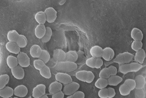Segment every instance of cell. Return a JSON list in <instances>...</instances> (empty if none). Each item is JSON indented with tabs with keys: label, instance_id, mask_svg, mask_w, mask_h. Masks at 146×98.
Instances as JSON below:
<instances>
[{
	"label": "cell",
	"instance_id": "cell-1",
	"mask_svg": "<svg viewBox=\"0 0 146 98\" xmlns=\"http://www.w3.org/2000/svg\"><path fill=\"white\" fill-rule=\"evenodd\" d=\"M77 68L78 66L76 63L66 61L57 62L54 66L55 70L63 72L74 71Z\"/></svg>",
	"mask_w": 146,
	"mask_h": 98
},
{
	"label": "cell",
	"instance_id": "cell-2",
	"mask_svg": "<svg viewBox=\"0 0 146 98\" xmlns=\"http://www.w3.org/2000/svg\"><path fill=\"white\" fill-rule=\"evenodd\" d=\"M143 67L142 65L137 62H132L120 65L119 67V72L125 75L132 72H137L139 71Z\"/></svg>",
	"mask_w": 146,
	"mask_h": 98
},
{
	"label": "cell",
	"instance_id": "cell-3",
	"mask_svg": "<svg viewBox=\"0 0 146 98\" xmlns=\"http://www.w3.org/2000/svg\"><path fill=\"white\" fill-rule=\"evenodd\" d=\"M133 57L132 54L128 52L120 53L108 65L112 63L117 64L119 65L129 63L133 60Z\"/></svg>",
	"mask_w": 146,
	"mask_h": 98
},
{
	"label": "cell",
	"instance_id": "cell-4",
	"mask_svg": "<svg viewBox=\"0 0 146 98\" xmlns=\"http://www.w3.org/2000/svg\"><path fill=\"white\" fill-rule=\"evenodd\" d=\"M80 87V85L78 83L72 81L65 85L63 92L64 95L69 96L78 91Z\"/></svg>",
	"mask_w": 146,
	"mask_h": 98
},
{
	"label": "cell",
	"instance_id": "cell-5",
	"mask_svg": "<svg viewBox=\"0 0 146 98\" xmlns=\"http://www.w3.org/2000/svg\"><path fill=\"white\" fill-rule=\"evenodd\" d=\"M18 64L22 68H27L30 64V59L28 55L23 52H20L17 57Z\"/></svg>",
	"mask_w": 146,
	"mask_h": 98
},
{
	"label": "cell",
	"instance_id": "cell-6",
	"mask_svg": "<svg viewBox=\"0 0 146 98\" xmlns=\"http://www.w3.org/2000/svg\"><path fill=\"white\" fill-rule=\"evenodd\" d=\"M44 12L46 16V21L50 23L55 21L57 18V12L54 8L50 7L46 8Z\"/></svg>",
	"mask_w": 146,
	"mask_h": 98
},
{
	"label": "cell",
	"instance_id": "cell-7",
	"mask_svg": "<svg viewBox=\"0 0 146 98\" xmlns=\"http://www.w3.org/2000/svg\"><path fill=\"white\" fill-rule=\"evenodd\" d=\"M55 78L57 81L66 85L72 81L71 76L63 72H58L55 75Z\"/></svg>",
	"mask_w": 146,
	"mask_h": 98
},
{
	"label": "cell",
	"instance_id": "cell-8",
	"mask_svg": "<svg viewBox=\"0 0 146 98\" xmlns=\"http://www.w3.org/2000/svg\"><path fill=\"white\" fill-rule=\"evenodd\" d=\"M46 87L43 84H39L33 89L32 96L34 98H39L45 95Z\"/></svg>",
	"mask_w": 146,
	"mask_h": 98
},
{
	"label": "cell",
	"instance_id": "cell-9",
	"mask_svg": "<svg viewBox=\"0 0 146 98\" xmlns=\"http://www.w3.org/2000/svg\"><path fill=\"white\" fill-rule=\"evenodd\" d=\"M115 55L114 51L111 48L107 47L103 50L102 57L107 62H110L114 58Z\"/></svg>",
	"mask_w": 146,
	"mask_h": 98
},
{
	"label": "cell",
	"instance_id": "cell-10",
	"mask_svg": "<svg viewBox=\"0 0 146 98\" xmlns=\"http://www.w3.org/2000/svg\"><path fill=\"white\" fill-rule=\"evenodd\" d=\"M14 94L16 96L20 97H26L28 93V90L25 85H21L18 86L14 90Z\"/></svg>",
	"mask_w": 146,
	"mask_h": 98
},
{
	"label": "cell",
	"instance_id": "cell-11",
	"mask_svg": "<svg viewBox=\"0 0 146 98\" xmlns=\"http://www.w3.org/2000/svg\"><path fill=\"white\" fill-rule=\"evenodd\" d=\"M11 71L12 75L17 79L22 80L25 76V72L23 69L19 65L11 69Z\"/></svg>",
	"mask_w": 146,
	"mask_h": 98
},
{
	"label": "cell",
	"instance_id": "cell-12",
	"mask_svg": "<svg viewBox=\"0 0 146 98\" xmlns=\"http://www.w3.org/2000/svg\"><path fill=\"white\" fill-rule=\"evenodd\" d=\"M53 57L57 62H62L65 60L66 53L61 49H57L54 51Z\"/></svg>",
	"mask_w": 146,
	"mask_h": 98
},
{
	"label": "cell",
	"instance_id": "cell-13",
	"mask_svg": "<svg viewBox=\"0 0 146 98\" xmlns=\"http://www.w3.org/2000/svg\"><path fill=\"white\" fill-rule=\"evenodd\" d=\"M7 50L9 53L15 54H18L21 51V48L15 42L9 41L5 45Z\"/></svg>",
	"mask_w": 146,
	"mask_h": 98
},
{
	"label": "cell",
	"instance_id": "cell-14",
	"mask_svg": "<svg viewBox=\"0 0 146 98\" xmlns=\"http://www.w3.org/2000/svg\"><path fill=\"white\" fill-rule=\"evenodd\" d=\"M131 36L133 41H142L143 37V35L142 31L139 29L133 28L131 32Z\"/></svg>",
	"mask_w": 146,
	"mask_h": 98
},
{
	"label": "cell",
	"instance_id": "cell-15",
	"mask_svg": "<svg viewBox=\"0 0 146 98\" xmlns=\"http://www.w3.org/2000/svg\"><path fill=\"white\" fill-rule=\"evenodd\" d=\"M62 87V85L61 83L57 81L53 82L50 84L48 87V92L52 95L61 91Z\"/></svg>",
	"mask_w": 146,
	"mask_h": 98
},
{
	"label": "cell",
	"instance_id": "cell-16",
	"mask_svg": "<svg viewBox=\"0 0 146 98\" xmlns=\"http://www.w3.org/2000/svg\"><path fill=\"white\" fill-rule=\"evenodd\" d=\"M103 50L101 47L97 45H94L91 48L90 53L92 57L95 58H101Z\"/></svg>",
	"mask_w": 146,
	"mask_h": 98
},
{
	"label": "cell",
	"instance_id": "cell-17",
	"mask_svg": "<svg viewBox=\"0 0 146 98\" xmlns=\"http://www.w3.org/2000/svg\"><path fill=\"white\" fill-rule=\"evenodd\" d=\"M46 31V27L44 24H38L35 29V34L36 37L40 39H42Z\"/></svg>",
	"mask_w": 146,
	"mask_h": 98
},
{
	"label": "cell",
	"instance_id": "cell-18",
	"mask_svg": "<svg viewBox=\"0 0 146 98\" xmlns=\"http://www.w3.org/2000/svg\"><path fill=\"white\" fill-rule=\"evenodd\" d=\"M42 50L38 45L34 44L30 48V54L33 58H39L42 53Z\"/></svg>",
	"mask_w": 146,
	"mask_h": 98
},
{
	"label": "cell",
	"instance_id": "cell-19",
	"mask_svg": "<svg viewBox=\"0 0 146 98\" xmlns=\"http://www.w3.org/2000/svg\"><path fill=\"white\" fill-rule=\"evenodd\" d=\"M134 60L136 62L141 64H143L146 57L145 51L143 49L136 52L134 57Z\"/></svg>",
	"mask_w": 146,
	"mask_h": 98
},
{
	"label": "cell",
	"instance_id": "cell-20",
	"mask_svg": "<svg viewBox=\"0 0 146 98\" xmlns=\"http://www.w3.org/2000/svg\"><path fill=\"white\" fill-rule=\"evenodd\" d=\"M136 84V89H142L145 87L146 80L145 77L141 75L137 76L134 80Z\"/></svg>",
	"mask_w": 146,
	"mask_h": 98
},
{
	"label": "cell",
	"instance_id": "cell-21",
	"mask_svg": "<svg viewBox=\"0 0 146 98\" xmlns=\"http://www.w3.org/2000/svg\"><path fill=\"white\" fill-rule=\"evenodd\" d=\"M14 94V89L9 87H5L0 90V96L3 98H9Z\"/></svg>",
	"mask_w": 146,
	"mask_h": 98
},
{
	"label": "cell",
	"instance_id": "cell-22",
	"mask_svg": "<svg viewBox=\"0 0 146 98\" xmlns=\"http://www.w3.org/2000/svg\"><path fill=\"white\" fill-rule=\"evenodd\" d=\"M108 85L110 86H116L122 82L123 79L121 77L115 75L111 76L107 79Z\"/></svg>",
	"mask_w": 146,
	"mask_h": 98
},
{
	"label": "cell",
	"instance_id": "cell-23",
	"mask_svg": "<svg viewBox=\"0 0 146 98\" xmlns=\"http://www.w3.org/2000/svg\"><path fill=\"white\" fill-rule=\"evenodd\" d=\"M78 56L77 52L74 51H70L66 53L65 61L75 63L77 61Z\"/></svg>",
	"mask_w": 146,
	"mask_h": 98
},
{
	"label": "cell",
	"instance_id": "cell-24",
	"mask_svg": "<svg viewBox=\"0 0 146 98\" xmlns=\"http://www.w3.org/2000/svg\"><path fill=\"white\" fill-rule=\"evenodd\" d=\"M35 19L38 24H44L46 21V18L44 12L43 11H38L35 15Z\"/></svg>",
	"mask_w": 146,
	"mask_h": 98
},
{
	"label": "cell",
	"instance_id": "cell-25",
	"mask_svg": "<svg viewBox=\"0 0 146 98\" xmlns=\"http://www.w3.org/2000/svg\"><path fill=\"white\" fill-rule=\"evenodd\" d=\"M6 62L7 66L11 69L15 68L18 64L17 58L12 55L7 57Z\"/></svg>",
	"mask_w": 146,
	"mask_h": 98
},
{
	"label": "cell",
	"instance_id": "cell-26",
	"mask_svg": "<svg viewBox=\"0 0 146 98\" xmlns=\"http://www.w3.org/2000/svg\"><path fill=\"white\" fill-rule=\"evenodd\" d=\"M19 34L15 30L9 31L7 34V38L9 41L16 43L17 41Z\"/></svg>",
	"mask_w": 146,
	"mask_h": 98
},
{
	"label": "cell",
	"instance_id": "cell-27",
	"mask_svg": "<svg viewBox=\"0 0 146 98\" xmlns=\"http://www.w3.org/2000/svg\"><path fill=\"white\" fill-rule=\"evenodd\" d=\"M95 87L100 89L106 88L108 85L107 79L99 78L95 83Z\"/></svg>",
	"mask_w": 146,
	"mask_h": 98
},
{
	"label": "cell",
	"instance_id": "cell-28",
	"mask_svg": "<svg viewBox=\"0 0 146 98\" xmlns=\"http://www.w3.org/2000/svg\"><path fill=\"white\" fill-rule=\"evenodd\" d=\"M52 31L49 27H46V31L45 34L41 39V41L43 43H47L50 40L52 35Z\"/></svg>",
	"mask_w": 146,
	"mask_h": 98
},
{
	"label": "cell",
	"instance_id": "cell-29",
	"mask_svg": "<svg viewBox=\"0 0 146 98\" xmlns=\"http://www.w3.org/2000/svg\"><path fill=\"white\" fill-rule=\"evenodd\" d=\"M16 43L21 48L26 47L28 44V41L26 37L23 35L19 34Z\"/></svg>",
	"mask_w": 146,
	"mask_h": 98
},
{
	"label": "cell",
	"instance_id": "cell-30",
	"mask_svg": "<svg viewBox=\"0 0 146 98\" xmlns=\"http://www.w3.org/2000/svg\"><path fill=\"white\" fill-rule=\"evenodd\" d=\"M39 71L40 74L43 78L47 79L51 78L52 75L50 69L46 65Z\"/></svg>",
	"mask_w": 146,
	"mask_h": 98
},
{
	"label": "cell",
	"instance_id": "cell-31",
	"mask_svg": "<svg viewBox=\"0 0 146 98\" xmlns=\"http://www.w3.org/2000/svg\"><path fill=\"white\" fill-rule=\"evenodd\" d=\"M88 71L81 70L78 71L75 74L76 78L79 80L83 82H86Z\"/></svg>",
	"mask_w": 146,
	"mask_h": 98
},
{
	"label": "cell",
	"instance_id": "cell-32",
	"mask_svg": "<svg viewBox=\"0 0 146 98\" xmlns=\"http://www.w3.org/2000/svg\"><path fill=\"white\" fill-rule=\"evenodd\" d=\"M119 90L120 95L123 96L129 95L131 91L130 89L124 83L120 85Z\"/></svg>",
	"mask_w": 146,
	"mask_h": 98
},
{
	"label": "cell",
	"instance_id": "cell-33",
	"mask_svg": "<svg viewBox=\"0 0 146 98\" xmlns=\"http://www.w3.org/2000/svg\"><path fill=\"white\" fill-rule=\"evenodd\" d=\"M9 80V77L7 74H3L0 76V90L6 87Z\"/></svg>",
	"mask_w": 146,
	"mask_h": 98
},
{
	"label": "cell",
	"instance_id": "cell-34",
	"mask_svg": "<svg viewBox=\"0 0 146 98\" xmlns=\"http://www.w3.org/2000/svg\"><path fill=\"white\" fill-rule=\"evenodd\" d=\"M45 63H48L50 59V55L49 53L45 50H42L41 54L39 58Z\"/></svg>",
	"mask_w": 146,
	"mask_h": 98
},
{
	"label": "cell",
	"instance_id": "cell-35",
	"mask_svg": "<svg viewBox=\"0 0 146 98\" xmlns=\"http://www.w3.org/2000/svg\"><path fill=\"white\" fill-rule=\"evenodd\" d=\"M143 46L141 41H133L131 44V47L132 50L137 52L142 49Z\"/></svg>",
	"mask_w": 146,
	"mask_h": 98
},
{
	"label": "cell",
	"instance_id": "cell-36",
	"mask_svg": "<svg viewBox=\"0 0 146 98\" xmlns=\"http://www.w3.org/2000/svg\"><path fill=\"white\" fill-rule=\"evenodd\" d=\"M45 64L40 59H35L33 62V66L36 70H40L45 66Z\"/></svg>",
	"mask_w": 146,
	"mask_h": 98
},
{
	"label": "cell",
	"instance_id": "cell-37",
	"mask_svg": "<svg viewBox=\"0 0 146 98\" xmlns=\"http://www.w3.org/2000/svg\"><path fill=\"white\" fill-rule=\"evenodd\" d=\"M130 89L131 91L135 89L136 84L135 80L133 79H126L124 83Z\"/></svg>",
	"mask_w": 146,
	"mask_h": 98
},
{
	"label": "cell",
	"instance_id": "cell-38",
	"mask_svg": "<svg viewBox=\"0 0 146 98\" xmlns=\"http://www.w3.org/2000/svg\"><path fill=\"white\" fill-rule=\"evenodd\" d=\"M111 76L108 67H105L102 69L99 74L100 78L108 79Z\"/></svg>",
	"mask_w": 146,
	"mask_h": 98
},
{
	"label": "cell",
	"instance_id": "cell-39",
	"mask_svg": "<svg viewBox=\"0 0 146 98\" xmlns=\"http://www.w3.org/2000/svg\"><path fill=\"white\" fill-rule=\"evenodd\" d=\"M85 94L82 91H78L74 94L69 95L66 98H84Z\"/></svg>",
	"mask_w": 146,
	"mask_h": 98
},
{
	"label": "cell",
	"instance_id": "cell-40",
	"mask_svg": "<svg viewBox=\"0 0 146 98\" xmlns=\"http://www.w3.org/2000/svg\"><path fill=\"white\" fill-rule=\"evenodd\" d=\"M96 58L91 57L88 59L86 61V65L89 67L95 68V63Z\"/></svg>",
	"mask_w": 146,
	"mask_h": 98
},
{
	"label": "cell",
	"instance_id": "cell-41",
	"mask_svg": "<svg viewBox=\"0 0 146 98\" xmlns=\"http://www.w3.org/2000/svg\"><path fill=\"white\" fill-rule=\"evenodd\" d=\"M135 95V98H145V93L143 89H136Z\"/></svg>",
	"mask_w": 146,
	"mask_h": 98
},
{
	"label": "cell",
	"instance_id": "cell-42",
	"mask_svg": "<svg viewBox=\"0 0 146 98\" xmlns=\"http://www.w3.org/2000/svg\"><path fill=\"white\" fill-rule=\"evenodd\" d=\"M100 98H108V92L107 88L100 89L98 93Z\"/></svg>",
	"mask_w": 146,
	"mask_h": 98
},
{
	"label": "cell",
	"instance_id": "cell-43",
	"mask_svg": "<svg viewBox=\"0 0 146 98\" xmlns=\"http://www.w3.org/2000/svg\"><path fill=\"white\" fill-rule=\"evenodd\" d=\"M95 78V76L94 73L90 71H88L87 78L86 82L90 84L92 83Z\"/></svg>",
	"mask_w": 146,
	"mask_h": 98
},
{
	"label": "cell",
	"instance_id": "cell-44",
	"mask_svg": "<svg viewBox=\"0 0 146 98\" xmlns=\"http://www.w3.org/2000/svg\"><path fill=\"white\" fill-rule=\"evenodd\" d=\"M103 61L101 58H96L95 68L97 69H99L103 66Z\"/></svg>",
	"mask_w": 146,
	"mask_h": 98
},
{
	"label": "cell",
	"instance_id": "cell-45",
	"mask_svg": "<svg viewBox=\"0 0 146 98\" xmlns=\"http://www.w3.org/2000/svg\"><path fill=\"white\" fill-rule=\"evenodd\" d=\"M110 74L111 76L116 75L117 73V69L115 66L111 65L108 67Z\"/></svg>",
	"mask_w": 146,
	"mask_h": 98
},
{
	"label": "cell",
	"instance_id": "cell-46",
	"mask_svg": "<svg viewBox=\"0 0 146 98\" xmlns=\"http://www.w3.org/2000/svg\"><path fill=\"white\" fill-rule=\"evenodd\" d=\"M107 89L108 92V98H113L116 95L115 89L112 87H108Z\"/></svg>",
	"mask_w": 146,
	"mask_h": 98
},
{
	"label": "cell",
	"instance_id": "cell-47",
	"mask_svg": "<svg viewBox=\"0 0 146 98\" xmlns=\"http://www.w3.org/2000/svg\"><path fill=\"white\" fill-rule=\"evenodd\" d=\"M64 94L61 91L52 95V98H64Z\"/></svg>",
	"mask_w": 146,
	"mask_h": 98
},
{
	"label": "cell",
	"instance_id": "cell-48",
	"mask_svg": "<svg viewBox=\"0 0 146 98\" xmlns=\"http://www.w3.org/2000/svg\"><path fill=\"white\" fill-rule=\"evenodd\" d=\"M66 1H61L59 2V4L60 5H63L66 2Z\"/></svg>",
	"mask_w": 146,
	"mask_h": 98
},
{
	"label": "cell",
	"instance_id": "cell-49",
	"mask_svg": "<svg viewBox=\"0 0 146 98\" xmlns=\"http://www.w3.org/2000/svg\"><path fill=\"white\" fill-rule=\"evenodd\" d=\"M39 98H48V97L46 95H45Z\"/></svg>",
	"mask_w": 146,
	"mask_h": 98
},
{
	"label": "cell",
	"instance_id": "cell-50",
	"mask_svg": "<svg viewBox=\"0 0 146 98\" xmlns=\"http://www.w3.org/2000/svg\"><path fill=\"white\" fill-rule=\"evenodd\" d=\"M13 98H19L18 97H14Z\"/></svg>",
	"mask_w": 146,
	"mask_h": 98
},
{
	"label": "cell",
	"instance_id": "cell-51",
	"mask_svg": "<svg viewBox=\"0 0 146 98\" xmlns=\"http://www.w3.org/2000/svg\"><path fill=\"white\" fill-rule=\"evenodd\" d=\"M32 98V97H29V98Z\"/></svg>",
	"mask_w": 146,
	"mask_h": 98
}]
</instances>
